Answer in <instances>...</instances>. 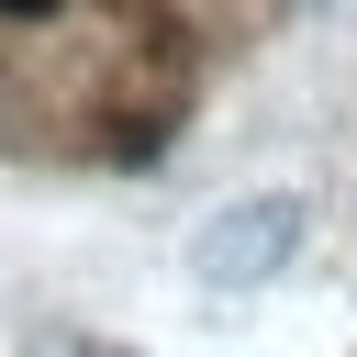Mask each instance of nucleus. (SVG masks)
I'll use <instances>...</instances> for the list:
<instances>
[{"mask_svg": "<svg viewBox=\"0 0 357 357\" xmlns=\"http://www.w3.org/2000/svg\"><path fill=\"white\" fill-rule=\"evenodd\" d=\"M290 245H301V201L290 190H257V201H234V212L201 223L190 268H201V290H257V279L290 268Z\"/></svg>", "mask_w": 357, "mask_h": 357, "instance_id": "nucleus-1", "label": "nucleus"}, {"mask_svg": "<svg viewBox=\"0 0 357 357\" xmlns=\"http://www.w3.org/2000/svg\"><path fill=\"white\" fill-rule=\"evenodd\" d=\"M45 11H56V0H0V22H45Z\"/></svg>", "mask_w": 357, "mask_h": 357, "instance_id": "nucleus-2", "label": "nucleus"}, {"mask_svg": "<svg viewBox=\"0 0 357 357\" xmlns=\"http://www.w3.org/2000/svg\"><path fill=\"white\" fill-rule=\"evenodd\" d=\"M78 357H134V346H78Z\"/></svg>", "mask_w": 357, "mask_h": 357, "instance_id": "nucleus-3", "label": "nucleus"}]
</instances>
